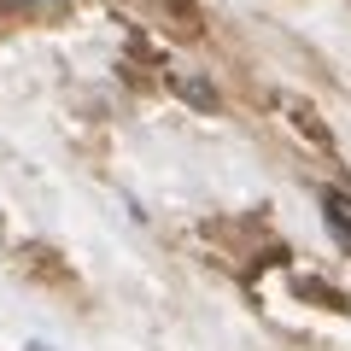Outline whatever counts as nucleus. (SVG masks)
Segmentation results:
<instances>
[{
	"label": "nucleus",
	"instance_id": "f257e3e1",
	"mask_svg": "<svg viewBox=\"0 0 351 351\" xmlns=\"http://www.w3.org/2000/svg\"><path fill=\"white\" fill-rule=\"evenodd\" d=\"M322 223H328V234L351 252V193L346 188H328L322 193Z\"/></svg>",
	"mask_w": 351,
	"mask_h": 351
},
{
	"label": "nucleus",
	"instance_id": "f03ea898",
	"mask_svg": "<svg viewBox=\"0 0 351 351\" xmlns=\"http://www.w3.org/2000/svg\"><path fill=\"white\" fill-rule=\"evenodd\" d=\"M182 94H188V100L199 106V112H211V106H217V100H211V88H205L199 76H188V82H182Z\"/></svg>",
	"mask_w": 351,
	"mask_h": 351
},
{
	"label": "nucleus",
	"instance_id": "7ed1b4c3",
	"mask_svg": "<svg viewBox=\"0 0 351 351\" xmlns=\"http://www.w3.org/2000/svg\"><path fill=\"white\" fill-rule=\"evenodd\" d=\"M29 351H53V346H36V339H29Z\"/></svg>",
	"mask_w": 351,
	"mask_h": 351
}]
</instances>
